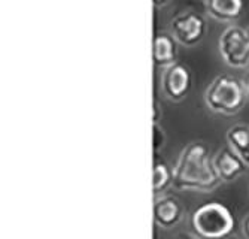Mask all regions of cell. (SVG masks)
<instances>
[{"mask_svg":"<svg viewBox=\"0 0 249 239\" xmlns=\"http://www.w3.org/2000/svg\"><path fill=\"white\" fill-rule=\"evenodd\" d=\"M243 85H245V92H246V96L249 97V75L245 78V81H243Z\"/></svg>","mask_w":249,"mask_h":239,"instance_id":"cell-17","label":"cell"},{"mask_svg":"<svg viewBox=\"0 0 249 239\" xmlns=\"http://www.w3.org/2000/svg\"><path fill=\"white\" fill-rule=\"evenodd\" d=\"M221 183L203 142H191L180 153L173 169V185L179 190L211 191Z\"/></svg>","mask_w":249,"mask_h":239,"instance_id":"cell-1","label":"cell"},{"mask_svg":"<svg viewBox=\"0 0 249 239\" xmlns=\"http://www.w3.org/2000/svg\"><path fill=\"white\" fill-rule=\"evenodd\" d=\"M161 118V111H160V105L154 102V123H158Z\"/></svg>","mask_w":249,"mask_h":239,"instance_id":"cell-14","label":"cell"},{"mask_svg":"<svg viewBox=\"0 0 249 239\" xmlns=\"http://www.w3.org/2000/svg\"><path fill=\"white\" fill-rule=\"evenodd\" d=\"M182 219V206L178 199L164 196L157 199L154 203V220L157 226L163 229H170Z\"/></svg>","mask_w":249,"mask_h":239,"instance_id":"cell-9","label":"cell"},{"mask_svg":"<svg viewBox=\"0 0 249 239\" xmlns=\"http://www.w3.org/2000/svg\"><path fill=\"white\" fill-rule=\"evenodd\" d=\"M208 14L222 23H233L243 14V0H205Z\"/></svg>","mask_w":249,"mask_h":239,"instance_id":"cell-10","label":"cell"},{"mask_svg":"<svg viewBox=\"0 0 249 239\" xmlns=\"http://www.w3.org/2000/svg\"><path fill=\"white\" fill-rule=\"evenodd\" d=\"M212 165L215 167L216 175L224 183H231V181L237 180L248 167L245 160L236 153L231 147L221 148L215 154Z\"/></svg>","mask_w":249,"mask_h":239,"instance_id":"cell-7","label":"cell"},{"mask_svg":"<svg viewBox=\"0 0 249 239\" xmlns=\"http://www.w3.org/2000/svg\"><path fill=\"white\" fill-rule=\"evenodd\" d=\"M219 53L231 68H246L249 64V27L231 24L219 36Z\"/></svg>","mask_w":249,"mask_h":239,"instance_id":"cell-4","label":"cell"},{"mask_svg":"<svg viewBox=\"0 0 249 239\" xmlns=\"http://www.w3.org/2000/svg\"><path fill=\"white\" fill-rule=\"evenodd\" d=\"M152 2H154V5H155V6H164L166 3H169V2H170V0H152Z\"/></svg>","mask_w":249,"mask_h":239,"instance_id":"cell-16","label":"cell"},{"mask_svg":"<svg viewBox=\"0 0 249 239\" xmlns=\"http://www.w3.org/2000/svg\"><path fill=\"white\" fill-rule=\"evenodd\" d=\"M170 184H173V170L167 166V163L158 159L155 154L154 167H152V190L154 194L163 193Z\"/></svg>","mask_w":249,"mask_h":239,"instance_id":"cell-12","label":"cell"},{"mask_svg":"<svg viewBox=\"0 0 249 239\" xmlns=\"http://www.w3.org/2000/svg\"><path fill=\"white\" fill-rule=\"evenodd\" d=\"M178 58V40L172 32H155L152 39V60L157 68H169Z\"/></svg>","mask_w":249,"mask_h":239,"instance_id":"cell-8","label":"cell"},{"mask_svg":"<svg viewBox=\"0 0 249 239\" xmlns=\"http://www.w3.org/2000/svg\"><path fill=\"white\" fill-rule=\"evenodd\" d=\"M193 87V75L182 63H173L164 69L161 76V90L173 102L184 100Z\"/></svg>","mask_w":249,"mask_h":239,"instance_id":"cell-6","label":"cell"},{"mask_svg":"<svg viewBox=\"0 0 249 239\" xmlns=\"http://www.w3.org/2000/svg\"><path fill=\"white\" fill-rule=\"evenodd\" d=\"M170 29L178 43L184 47H194L205 37L208 23L201 14L196 11H185L173 18Z\"/></svg>","mask_w":249,"mask_h":239,"instance_id":"cell-5","label":"cell"},{"mask_svg":"<svg viewBox=\"0 0 249 239\" xmlns=\"http://www.w3.org/2000/svg\"><path fill=\"white\" fill-rule=\"evenodd\" d=\"M224 239H225V238H224Z\"/></svg>","mask_w":249,"mask_h":239,"instance_id":"cell-18","label":"cell"},{"mask_svg":"<svg viewBox=\"0 0 249 239\" xmlns=\"http://www.w3.org/2000/svg\"><path fill=\"white\" fill-rule=\"evenodd\" d=\"M246 97L243 82L231 75H218L205 93V102L209 110L227 117L242 110Z\"/></svg>","mask_w":249,"mask_h":239,"instance_id":"cell-2","label":"cell"},{"mask_svg":"<svg viewBox=\"0 0 249 239\" xmlns=\"http://www.w3.org/2000/svg\"><path fill=\"white\" fill-rule=\"evenodd\" d=\"M229 145L249 166V124H236L227 132Z\"/></svg>","mask_w":249,"mask_h":239,"instance_id":"cell-11","label":"cell"},{"mask_svg":"<svg viewBox=\"0 0 249 239\" xmlns=\"http://www.w3.org/2000/svg\"><path fill=\"white\" fill-rule=\"evenodd\" d=\"M152 144H154V153H158L166 144L164 130L158 126V123H154L152 126Z\"/></svg>","mask_w":249,"mask_h":239,"instance_id":"cell-13","label":"cell"},{"mask_svg":"<svg viewBox=\"0 0 249 239\" xmlns=\"http://www.w3.org/2000/svg\"><path fill=\"white\" fill-rule=\"evenodd\" d=\"M243 235H245V238L246 239H249V214L245 217V220H243Z\"/></svg>","mask_w":249,"mask_h":239,"instance_id":"cell-15","label":"cell"},{"mask_svg":"<svg viewBox=\"0 0 249 239\" xmlns=\"http://www.w3.org/2000/svg\"><path fill=\"white\" fill-rule=\"evenodd\" d=\"M193 229L203 239H224L234 229V219L227 206L219 202L205 203L191 217Z\"/></svg>","mask_w":249,"mask_h":239,"instance_id":"cell-3","label":"cell"}]
</instances>
